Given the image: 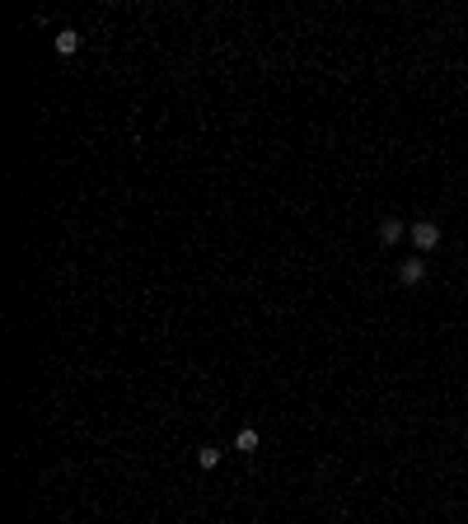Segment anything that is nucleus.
Instances as JSON below:
<instances>
[{
    "mask_svg": "<svg viewBox=\"0 0 468 524\" xmlns=\"http://www.w3.org/2000/svg\"><path fill=\"white\" fill-rule=\"evenodd\" d=\"M52 47H56V56H75L80 52V33H75V28H61Z\"/></svg>",
    "mask_w": 468,
    "mask_h": 524,
    "instance_id": "nucleus-3",
    "label": "nucleus"
},
{
    "mask_svg": "<svg viewBox=\"0 0 468 524\" xmlns=\"http://www.w3.org/2000/svg\"><path fill=\"white\" fill-rule=\"evenodd\" d=\"M379 239H384V243H398V239H403V220H398V215L379 220Z\"/></svg>",
    "mask_w": 468,
    "mask_h": 524,
    "instance_id": "nucleus-4",
    "label": "nucleus"
},
{
    "mask_svg": "<svg viewBox=\"0 0 468 524\" xmlns=\"http://www.w3.org/2000/svg\"><path fill=\"white\" fill-rule=\"evenodd\" d=\"M234 449H244V454H253V449H258V431H253V426H244V431L234 436Z\"/></svg>",
    "mask_w": 468,
    "mask_h": 524,
    "instance_id": "nucleus-5",
    "label": "nucleus"
},
{
    "mask_svg": "<svg viewBox=\"0 0 468 524\" xmlns=\"http://www.w3.org/2000/svg\"><path fill=\"white\" fill-rule=\"evenodd\" d=\"M408 235H412V243L421 248V253L441 248V225H436V220H412V230H408Z\"/></svg>",
    "mask_w": 468,
    "mask_h": 524,
    "instance_id": "nucleus-1",
    "label": "nucleus"
},
{
    "mask_svg": "<svg viewBox=\"0 0 468 524\" xmlns=\"http://www.w3.org/2000/svg\"><path fill=\"white\" fill-rule=\"evenodd\" d=\"M421 276H426V262L421 258H408L403 267H398V281H403V286H417Z\"/></svg>",
    "mask_w": 468,
    "mask_h": 524,
    "instance_id": "nucleus-2",
    "label": "nucleus"
},
{
    "mask_svg": "<svg viewBox=\"0 0 468 524\" xmlns=\"http://www.w3.org/2000/svg\"><path fill=\"white\" fill-rule=\"evenodd\" d=\"M197 464H202V468H215V464H220V449H215V445H202V449H197Z\"/></svg>",
    "mask_w": 468,
    "mask_h": 524,
    "instance_id": "nucleus-6",
    "label": "nucleus"
}]
</instances>
